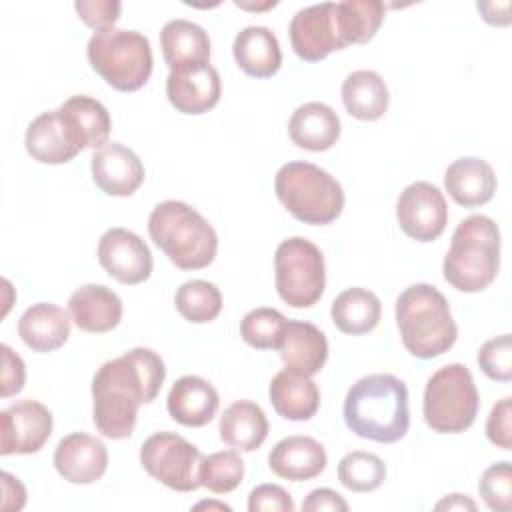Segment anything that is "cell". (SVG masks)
Wrapping results in <instances>:
<instances>
[{
    "label": "cell",
    "instance_id": "4316f807",
    "mask_svg": "<svg viewBox=\"0 0 512 512\" xmlns=\"http://www.w3.org/2000/svg\"><path fill=\"white\" fill-rule=\"evenodd\" d=\"M18 334L22 342L34 352H54L70 336V318L64 308L38 302L26 308L18 320Z\"/></svg>",
    "mask_w": 512,
    "mask_h": 512
},
{
    "label": "cell",
    "instance_id": "ee69618b",
    "mask_svg": "<svg viewBox=\"0 0 512 512\" xmlns=\"http://www.w3.org/2000/svg\"><path fill=\"white\" fill-rule=\"evenodd\" d=\"M302 510L304 512H322V510H330V512H346L348 510V502L332 488H316L312 490L306 500L302 502Z\"/></svg>",
    "mask_w": 512,
    "mask_h": 512
},
{
    "label": "cell",
    "instance_id": "30bf717a",
    "mask_svg": "<svg viewBox=\"0 0 512 512\" xmlns=\"http://www.w3.org/2000/svg\"><path fill=\"white\" fill-rule=\"evenodd\" d=\"M200 458V450L176 432H154L140 446L142 468L178 492H194L200 486Z\"/></svg>",
    "mask_w": 512,
    "mask_h": 512
},
{
    "label": "cell",
    "instance_id": "4fadbf2b",
    "mask_svg": "<svg viewBox=\"0 0 512 512\" xmlns=\"http://www.w3.org/2000/svg\"><path fill=\"white\" fill-rule=\"evenodd\" d=\"M0 454H34L52 434V412L36 400H18L0 412Z\"/></svg>",
    "mask_w": 512,
    "mask_h": 512
},
{
    "label": "cell",
    "instance_id": "b9f144b4",
    "mask_svg": "<svg viewBox=\"0 0 512 512\" xmlns=\"http://www.w3.org/2000/svg\"><path fill=\"white\" fill-rule=\"evenodd\" d=\"M294 500L278 484H260L248 494L250 512H294Z\"/></svg>",
    "mask_w": 512,
    "mask_h": 512
},
{
    "label": "cell",
    "instance_id": "9a60e30c",
    "mask_svg": "<svg viewBox=\"0 0 512 512\" xmlns=\"http://www.w3.org/2000/svg\"><path fill=\"white\" fill-rule=\"evenodd\" d=\"M220 74L210 62L188 64L170 70L166 78V96L182 114H204L220 100Z\"/></svg>",
    "mask_w": 512,
    "mask_h": 512
},
{
    "label": "cell",
    "instance_id": "d6986e66",
    "mask_svg": "<svg viewBox=\"0 0 512 512\" xmlns=\"http://www.w3.org/2000/svg\"><path fill=\"white\" fill-rule=\"evenodd\" d=\"M326 450L312 436L294 434L274 444L268 454V468L292 482H306L320 476L326 468Z\"/></svg>",
    "mask_w": 512,
    "mask_h": 512
},
{
    "label": "cell",
    "instance_id": "484cf974",
    "mask_svg": "<svg viewBox=\"0 0 512 512\" xmlns=\"http://www.w3.org/2000/svg\"><path fill=\"white\" fill-rule=\"evenodd\" d=\"M270 404L278 416L286 420H310L320 406V390L310 376L292 372L288 368L280 370L268 388Z\"/></svg>",
    "mask_w": 512,
    "mask_h": 512
},
{
    "label": "cell",
    "instance_id": "4dcf8cb0",
    "mask_svg": "<svg viewBox=\"0 0 512 512\" xmlns=\"http://www.w3.org/2000/svg\"><path fill=\"white\" fill-rule=\"evenodd\" d=\"M342 102L350 116L366 122L378 120L388 110V86L374 70H354L342 82Z\"/></svg>",
    "mask_w": 512,
    "mask_h": 512
},
{
    "label": "cell",
    "instance_id": "7dc6e473",
    "mask_svg": "<svg viewBox=\"0 0 512 512\" xmlns=\"http://www.w3.org/2000/svg\"><path fill=\"white\" fill-rule=\"evenodd\" d=\"M204 508H208V510H226V512L232 510L228 504H224V502H214V500H204V502H198V504L194 506V510H204Z\"/></svg>",
    "mask_w": 512,
    "mask_h": 512
},
{
    "label": "cell",
    "instance_id": "8d00e7d4",
    "mask_svg": "<svg viewBox=\"0 0 512 512\" xmlns=\"http://www.w3.org/2000/svg\"><path fill=\"white\" fill-rule=\"evenodd\" d=\"M340 6L346 18L350 44H364L372 40L386 14L384 4L378 0H344Z\"/></svg>",
    "mask_w": 512,
    "mask_h": 512
},
{
    "label": "cell",
    "instance_id": "e575fe53",
    "mask_svg": "<svg viewBox=\"0 0 512 512\" xmlns=\"http://www.w3.org/2000/svg\"><path fill=\"white\" fill-rule=\"evenodd\" d=\"M244 478V462L236 450H222L200 458V486L214 494H228L240 486Z\"/></svg>",
    "mask_w": 512,
    "mask_h": 512
},
{
    "label": "cell",
    "instance_id": "60d3db41",
    "mask_svg": "<svg viewBox=\"0 0 512 512\" xmlns=\"http://www.w3.org/2000/svg\"><path fill=\"white\" fill-rule=\"evenodd\" d=\"M512 398L504 396L502 400H498L486 420V438L502 448V450H510L512 448Z\"/></svg>",
    "mask_w": 512,
    "mask_h": 512
},
{
    "label": "cell",
    "instance_id": "603a6c76",
    "mask_svg": "<svg viewBox=\"0 0 512 512\" xmlns=\"http://www.w3.org/2000/svg\"><path fill=\"white\" fill-rule=\"evenodd\" d=\"M444 186L452 200L464 208H476L492 200L498 180L494 168L476 156L454 160L444 172Z\"/></svg>",
    "mask_w": 512,
    "mask_h": 512
},
{
    "label": "cell",
    "instance_id": "1f68e13d",
    "mask_svg": "<svg viewBox=\"0 0 512 512\" xmlns=\"http://www.w3.org/2000/svg\"><path fill=\"white\" fill-rule=\"evenodd\" d=\"M334 326L344 334H366L374 330L382 316L380 300L374 292L354 286L340 292L330 308Z\"/></svg>",
    "mask_w": 512,
    "mask_h": 512
},
{
    "label": "cell",
    "instance_id": "83f0119b",
    "mask_svg": "<svg viewBox=\"0 0 512 512\" xmlns=\"http://www.w3.org/2000/svg\"><path fill=\"white\" fill-rule=\"evenodd\" d=\"M218 432L224 444L240 452H254L268 436V418L252 400L232 402L220 416Z\"/></svg>",
    "mask_w": 512,
    "mask_h": 512
},
{
    "label": "cell",
    "instance_id": "52a82bcc",
    "mask_svg": "<svg viewBox=\"0 0 512 512\" xmlns=\"http://www.w3.org/2000/svg\"><path fill=\"white\" fill-rule=\"evenodd\" d=\"M88 62L108 86L120 92L140 90L152 74V48L136 30L106 28L88 40Z\"/></svg>",
    "mask_w": 512,
    "mask_h": 512
},
{
    "label": "cell",
    "instance_id": "7bdbcfd3",
    "mask_svg": "<svg viewBox=\"0 0 512 512\" xmlns=\"http://www.w3.org/2000/svg\"><path fill=\"white\" fill-rule=\"evenodd\" d=\"M2 352V376H0V396L8 398L12 394H18L24 388L26 380V368L22 358L8 346H0Z\"/></svg>",
    "mask_w": 512,
    "mask_h": 512
},
{
    "label": "cell",
    "instance_id": "8fae6325",
    "mask_svg": "<svg viewBox=\"0 0 512 512\" xmlns=\"http://www.w3.org/2000/svg\"><path fill=\"white\" fill-rule=\"evenodd\" d=\"M290 44L304 62H320L330 52L350 44L340 2H320L300 8L288 26Z\"/></svg>",
    "mask_w": 512,
    "mask_h": 512
},
{
    "label": "cell",
    "instance_id": "74e56055",
    "mask_svg": "<svg viewBox=\"0 0 512 512\" xmlns=\"http://www.w3.org/2000/svg\"><path fill=\"white\" fill-rule=\"evenodd\" d=\"M478 492L486 506L496 512H510L512 508V468L508 460L488 466L478 482Z\"/></svg>",
    "mask_w": 512,
    "mask_h": 512
},
{
    "label": "cell",
    "instance_id": "5bb4252c",
    "mask_svg": "<svg viewBox=\"0 0 512 512\" xmlns=\"http://www.w3.org/2000/svg\"><path fill=\"white\" fill-rule=\"evenodd\" d=\"M100 266L122 284H140L152 274L148 244L126 228H110L98 242Z\"/></svg>",
    "mask_w": 512,
    "mask_h": 512
},
{
    "label": "cell",
    "instance_id": "3957f363",
    "mask_svg": "<svg viewBox=\"0 0 512 512\" xmlns=\"http://www.w3.org/2000/svg\"><path fill=\"white\" fill-rule=\"evenodd\" d=\"M396 324L404 348L422 360L448 352L458 336L446 296L432 284H412L396 300Z\"/></svg>",
    "mask_w": 512,
    "mask_h": 512
},
{
    "label": "cell",
    "instance_id": "6da1fadb",
    "mask_svg": "<svg viewBox=\"0 0 512 512\" xmlns=\"http://www.w3.org/2000/svg\"><path fill=\"white\" fill-rule=\"evenodd\" d=\"M166 378L164 360L150 348H132L104 362L92 378V416L110 440L132 436L138 408L152 402Z\"/></svg>",
    "mask_w": 512,
    "mask_h": 512
},
{
    "label": "cell",
    "instance_id": "2e32d148",
    "mask_svg": "<svg viewBox=\"0 0 512 512\" xmlns=\"http://www.w3.org/2000/svg\"><path fill=\"white\" fill-rule=\"evenodd\" d=\"M92 180L108 196H132L144 182L140 158L120 142H106L94 150Z\"/></svg>",
    "mask_w": 512,
    "mask_h": 512
},
{
    "label": "cell",
    "instance_id": "bcb514c9",
    "mask_svg": "<svg viewBox=\"0 0 512 512\" xmlns=\"http://www.w3.org/2000/svg\"><path fill=\"white\" fill-rule=\"evenodd\" d=\"M436 510H476V502L470 500L466 494H450L444 500H440Z\"/></svg>",
    "mask_w": 512,
    "mask_h": 512
},
{
    "label": "cell",
    "instance_id": "d4e9b609",
    "mask_svg": "<svg viewBox=\"0 0 512 512\" xmlns=\"http://www.w3.org/2000/svg\"><path fill=\"white\" fill-rule=\"evenodd\" d=\"M288 134L298 148L324 152L340 138V118L324 102H306L292 112Z\"/></svg>",
    "mask_w": 512,
    "mask_h": 512
},
{
    "label": "cell",
    "instance_id": "d6a6232c",
    "mask_svg": "<svg viewBox=\"0 0 512 512\" xmlns=\"http://www.w3.org/2000/svg\"><path fill=\"white\" fill-rule=\"evenodd\" d=\"M174 304L184 320L206 324L220 314L222 294L218 286L208 280H188L176 290Z\"/></svg>",
    "mask_w": 512,
    "mask_h": 512
},
{
    "label": "cell",
    "instance_id": "5b68a950",
    "mask_svg": "<svg viewBox=\"0 0 512 512\" xmlns=\"http://www.w3.org/2000/svg\"><path fill=\"white\" fill-rule=\"evenodd\" d=\"M500 268V230L484 214L464 218L454 234L442 262L444 278L460 292L488 288Z\"/></svg>",
    "mask_w": 512,
    "mask_h": 512
},
{
    "label": "cell",
    "instance_id": "d590c367",
    "mask_svg": "<svg viewBox=\"0 0 512 512\" xmlns=\"http://www.w3.org/2000/svg\"><path fill=\"white\" fill-rule=\"evenodd\" d=\"M286 318L276 308H254L240 322L242 340L258 350H278Z\"/></svg>",
    "mask_w": 512,
    "mask_h": 512
},
{
    "label": "cell",
    "instance_id": "9c48e42d",
    "mask_svg": "<svg viewBox=\"0 0 512 512\" xmlns=\"http://www.w3.org/2000/svg\"><path fill=\"white\" fill-rule=\"evenodd\" d=\"M274 282L278 296L288 306H314L326 286V268L320 248L302 236L282 240L274 254Z\"/></svg>",
    "mask_w": 512,
    "mask_h": 512
},
{
    "label": "cell",
    "instance_id": "ba28073f",
    "mask_svg": "<svg viewBox=\"0 0 512 512\" xmlns=\"http://www.w3.org/2000/svg\"><path fill=\"white\" fill-rule=\"evenodd\" d=\"M480 398L470 370L452 362L438 368L424 388V420L440 434L468 430L478 414Z\"/></svg>",
    "mask_w": 512,
    "mask_h": 512
},
{
    "label": "cell",
    "instance_id": "cb8c5ba5",
    "mask_svg": "<svg viewBox=\"0 0 512 512\" xmlns=\"http://www.w3.org/2000/svg\"><path fill=\"white\" fill-rule=\"evenodd\" d=\"M238 68L250 78H270L282 66V50L276 34L266 26L242 28L232 44Z\"/></svg>",
    "mask_w": 512,
    "mask_h": 512
},
{
    "label": "cell",
    "instance_id": "7402d4cb",
    "mask_svg": "<svg viewBox=\"0 0 512 512\" xmlns=\"http://www.w3.org/2000/svg\"><path fill=\"white\" fill-rule=\"evenodd\" d=\"M218 404L216 388L208 380L192 374L178 378L166 398L170 418L190 428L206 426L216 416Z\"/></svg>",
    "mask_w": 512,
    "mask_h": 512
},
{
    "label": "cell",
    "instance_id": "f35d334b",
    "mask_svg": "<svg viewBox=\"0 0 512 512\" xmlns=\"http://www.w3.org/2000/svg\"><path fill=\"white\" fill-rule=\"evenodd\" d=\"M478 366L482 372L496 382L512 380V338L510 334H500L486 340L478 350Z\"/></svg>",
    "mask_w": 512,
    "mask_h": 512
},
{
    "label": "cell",
    "instance_id": "7a4b0ae2",
    "mask_svg": "<svg viewBox=\"0 0 512 512\" xmlns=\"http://www.w3.org/2000/svg\"><path fill=\"white\" fill-rule=\"evenodd\" d=\"M344 422L360 438L380 444L402 440L410 426L408 388L392 374L356 380L344 398Z\"/></svg>",
    "mask_w": 512,
    "mask_h": 512
},
{
    "label": "cell",
    "instance_id": "8992f818",
    "mask_svg": "<svg viewBox=\"0 0 512 512\" xmlns=\"http://www.w3.org/2000/svg\"><path fill=\"white\" fill-rule=\"evenodd\" d=\"M274 192L282 206L300 222L324 226L344 208L340 182L312 162H288L274 176Z\"/></svg>",
    "mask_w": 512,
    "mask_h": 512
},
{
    "label": "cell",
    "instance_id": "277c9868",
    "mask_svg": "<svg viewBox=\"0 0 512 512\" xmlns=\"http://www.w3.org/2000/svg\"><path fill=\"white\" fill-rule=\"evenodd\" d=\"M152 242L180 270H200L214 262L218 236L212 224L190 204L166 200L148 218Z\"/></svg>",
    "mask_w": 512,
    "mask_h": 512
},
{
    "label": "cell",
    "instance_id": "f1b7e54d",
    "mask_svg": "<svg viewBox=\"0 0 512 512\" xmlns=\"http://www.w3.org/2000/svg\"><path fill=\"white\" fill-rule=\"evenodd\" d=\"M162 56L170 70L210 62V38L208 32L190 20H170L160 30Z\"/></svg>",
    "mask_w": 512,
    "mask_h": 512
},
{
    "label": "cell",
    "instance_id": "f6af8a7d",
    "mask_svg": "<svg viewBox=\"0 0 512 512\" xmlns=\"http://www.w3.org/2000/svg\"><path fill=\"white\" fill-rule=\"evenodd\" d=\"M2 490H4V500H2L4 512L20 510L26 504V490L22 482L14 478L10 472H2Z\"/></svg>",
    "mask_w": 512,
    "mask_h": 512
},
{
    "label": "cell",
    "instance_id": "e0dca14e",
    "mask_svg": "<svg viewBox=\"0 0 512 512\" xmlns=\"http://www.w3.org/2000/svg\"><path fill=\"white\" fill-rule=\"evenodd\" d=\"M108 466V450L102 440L86 432L64 436L54 450V468L70 484H92Z\"/></svg>",
    "mask_w": 512,
    "mask_h": 512
},
{
    "label": "cell",
    "instance_id": "44dd1931",
    "mask_svg": "<svg viewBox=\"0 0 512 512\" xmlns=\"http://www.w3.org/2000/svg\"><path fill=\"white\" fill-rule=\"evenodd\" d=\"M68 310L74 324L92 334L110 332L122 320L120 296L104 284H84L68 298Z\"/></svg>",
    "mask_w": 512,
    "mask_h": 512
},
{
    "label": "cell",
    "instance_id": "ffe728a7",
    "mask_svg": "<svg viewBox=\"0 0 512 512\" xmlns=\"http://www.w3.org/2000/svg\"><path fill=\"white\" fill-rule=\"evenodd\" d=\"M278 352L288 370L314 376L326 364L328 340L324 332L310 322L286 320Z\"/></svg>",
    "mask_w": 512,
    "mask_h": 512
},
{
    "label": "cell",
    "instance_id": "7c38bea8",
    "mask_svg": "<svg viewBox=\"0 0 512 512\" xmlns=\"http://www.w3.org/2000/svg\"><path fill=\"white\" fill-rule=\"evenodd\" d=\"M396 218L406 236L418 242H432L448 224L446 198L430 182H412L398 196Z\"/></svg>",
    "mask_w": 512,
    "mask_h": 512
},
{
    "label": "cell",
    "instance_id": "ac0fdd59",
    "mask_svg": "<svg viewBox=\"0 0 512 512\" xmlns=\"http://www.w3.org/2000/svg\"><path fill=\"white\" fill-rule=\"evenodd\" d=\"M24 144L28 154L42 164H66L82 152L60 110L38 114L26 128Z\"/></svg>",
    "mask_w": 512,
    "mask_h": 512
},
{
    "label": "cell",
    "instance_id": "836d02e7",
    "mask_svg": "<svg viewBox=\"0 0 512 512\" xmlns=\"http://www.w3.org/2000/svg\"><path fill=\"white\" fill-rule=\"evenodd\" d=\"M384 478L386 464L372 452L354 450L342 456L338 462V480L352 492H372L380 488Z\"/></svg>",
    "mask_w": 512,
    "mask_h": 512
},
{
    "label": "cell",
    "instance_id": "ab89813d",
    "mask_svg": "<svg viewBox=\"0 0 512 512\" xmlns=\"http://www.w3.org/2000/svg\"><path fill=\"white\" fill-rule=\"evenodd\" d=\"M80 20L96 32L114 28L120 18L122 4L116 0H78L74 4Z\"/></svg>",
    "mask_w": 512,
    "mask_h": 512
},
{
    "label": "cell",
    "instance_id": "f546056e",
    "mask_svg": "<svg viewBox=\"0 0 512 512\" xmlns=\"http://www.w3.org/2000/svg\"><path fill=\"white\" fill-rule=\"evenodd\" d=\"M58 110L64 116L68 128L72 130L82 150L84 148L98 150L108 142L112 120L106 106L96 98L86 94H76V96H70Z\"/></svg>",
    "mask_w": 512,
    "mask_h": 512
}]
</instances>
